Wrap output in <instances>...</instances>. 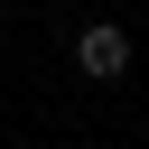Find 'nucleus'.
Here are the masks:
<instances>
[{
	"label": "nucleus",
	"mask_w": 149,
	"mask_h": 149,
	"mask_svg": "<svg viewBox=\"0 0 149 149\" xmlns=\"http://www.w3.org/2000/svg\"><path fill=\"white\" fill-rule=\"evenodd\" d=\"M74 65H84L93 84H121V74H130V37H121L112 19H93V28L74 37Z\"/></svg>",
	"instance_id": "obj_1"
}]
</instances>
